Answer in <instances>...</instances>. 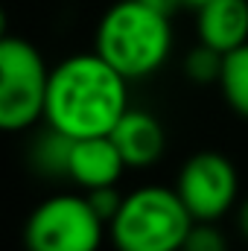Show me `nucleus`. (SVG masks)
<instances>
[{"mask_svg": "<svg viewBox=\"0 0 248 251\" xmlns=\"http://www.w3.org/2000/svg\"><path fill=\"white\" fill-rule=\"evenodd\" d=\"M125 111L128 79L97 50L76 53L50 70L44 120L73 140L111 134Z\"/></svg>", "mask_w": 248, "mask_h": 251, "instance_id": "nucleus-1", "label": "nucleus"}, {"mask_svg": "<svg viewBox=\"0 0 248 251\" xmlns=\"http://www.w3.org/2000/svg\"><path fill=\"white\" fill-rule=\"evenodd\" d=\"M173 18L149 9L140 0L108 6L97 26V53L128 82L158 73L173 53Z\"/></svg>", "mask_w": 248, "mask_h": 251, "instance_id": "nucleus-2", "label": "nucleus"}, {"mask_svg": "<svg viewBox=\"0 0 248 251\" xmlns=\"http://www.w3.org/2000/svg\"><path fill=\"white\" fill-rule=\"evenodd\" d=\"M193 222L175 187L146 184L125 193L108 237L117 251H181Z\"/></svg>", "mask_w": 248, "mask_h": 251, "instance_id": "nucleus-3", "label": "nucleus"}, {"mask_svg": "<svg viewBox=\"0 0 248 251\" xmlns=\"http://www.w3.org/2000/svg\"><path fill=\"white\" fill-rule=\"evenodd\" d=\"M50 70L44 56L26 41L6 35L0 41V126L24 131L44 120Z\"/></svg>", "mask_w": 248, "mask_h": 251, "instance_id": "nucleus-4", "label": "nucleus"}, {"mask_svg": "<svg viewBox=\"0 0 248 251\" xmlns=\"http://www.w3.org/2000/svg\"><path fill=\"white\" fill-rule=\"evenodd\" d=\"M105 228L88 196H53L29 213L24 246L26 251H99Z\"/></svg>", "mask_w": 248, "mask_h": 251, "instance_id": "nucleus-5", "label": "nucleus"}, {"mask_svg": "<svg viewBox=\"0 0 248 251\" xmlns=\"http://www.w3.org/2000/svg\"><path fill=\"white\" fill-rule=\"evenodd\" d=\"M175 190L196 222H216L234 207L240 193V176L222 152L207 149L184 161Z\"/></svg>", "mask_w": 248, "mask_h": 251, "instance_id": "nucleus-6", "label": "nucleus"}, {"mask_svg": "<svg viewBox=\"0 0 248 251\" xmlns=\"http://www.w3.org/2000/svg\"><path fill=\"white\" fill-rule=\"evenodd\" d=\"M125 170V161L111 140V134H94V137H76L70 152V170L67 178L76 181L82 190L108 187L117 184Z\"/></svg>", "mask_w": 248, "mask_h": 251, "instance_id": "nucleus-7", "label": "nucleus"}, {"mask_svg": "<svg viewBox=\"0 0 248 251\" xmlns=\"http://www.w3.org/2000/svg\"><path fill=\"white\" fill-rule=\"evenodd\" d=\"M198 41L231 53L248 41V0H207L196 9Z\"/></svg>", "mask_w": 248, "mask_h": 251, "instance_id": "nucleus-8", "label": "nucleus"}, {"mask_svg": "<svg viewBox=\"0 0 248 251\" xmlns=\"http://www.w3.org/2000/svg\"><path fill=\"white\" fill-rule=\"evenodd\" d=\"M111 140L117 143L125 167H152L167 149V131L161 120L149 111L128 108L114 126Z\"/></svg>", "mask_w": 248, "mask_h": 251, "instance_id": "nucleus-9", "label": "nucleus"}, {"mask_svg": "<svg viewBox=\"0 0 248 251\" xmlns=\"http://www.w3.org/2000/svg\"><path fill=\"white\" fill-rule=\"evenodd\" d=\"M70 152H73V137L64 134L59 128L47 126V131H41L32 143V167L41 173V176H50V178H67V170H70Z\"/></svg>", "mask_w": 248, "mask_h": 251, "instance_id": "nucleus-10", "label": "nucleus"}, {"mask_svg": "<svg viewBox=\"0 0 248 251\" xmlns=\"http://www.w3.org/2000/svg\"><path fill=\"white\" fill-rule=\"evenodd\" d=\"M219 91L225 102L248 120V41L243 47L225 53L222 76H219Z\"/></svg>", "mask_w": 248, "mask_h": 251, "instance_id": "nucleus-11", "label": "nucleus"}, {"mask_svg": "<svg viewBox=\"0 0 248 251\" xmlns=\"http://www.w3.org/2000/svg\"><path fill=\"white\" fill-rule=\"evenodd\" d=\"M222 62H225V53H219V50H213V47L198 41V47H193L184 56V73L187 79L196 82V85H210V82L219 85Z\"/></svg>", "mask_w": 248, "mask_h": 251, "instance_id": "nucleus-12", "label": "nucleus"}, {"mask_svg": "<svg viewBox=\"0 0 248 251\" xmlns=\"http://www.w3.org/2000/svg\"><path fill=\"white\" fill-rule=\"evenodd\" d=\"M181 251H228V240L216 222H193Z\"/></svg>", "mask_w": 248, "mask_h": 251, "instance_id": "nucleus-13", "label": "nucleus"}, {"mask_svg": "<svg viewBox=\"0 0 248 251\" xmlns=\"http://www.w3.org/2000/svg\"><path fill=\"white\" fill-rule=\"evenodd\" d=\"M85 196H88V201H91V207L97 210V216L108 225L114 216H117V210H120V204H123V193L117 190V184H108V187H94V190H85Z\"/></svg>", "mask_w": 248, "mask_h": 251, "instance_id": "nucleus-14", "label": "nucleus"}, {"mask_svg": "<svg viewBox=\"0 0 248 251\" xmlns=\"http://www.w3.org/2000/svg\"><path fill=\"white\" fill-rule=\"evenodd\" d=\"M140 3H146L149 9H155V12L167 15V18H173L178 9H184V6H187L184 0H140Z\"/></svg>", "mask_w": 248, "mask_h": 251, "instance_id": "nucleus-15", "label": "nucleus"}, {"mask_svg": "<svg viewBox=\"0 0 248 251\" xmlns=\"http://www.w3.org/2000/svg\"><path fill=\"white\" fill-rule=\"evenodd\" d=\"M237 228H240V234L248 240V199L240 204V210H237Z\"/></svg>", "mask_w": 248, "mask_h": 251, "instance_id": "nucleus-16", "label": "nucleus"}, {"mask_svg": "<svg viewBox=\"0 0 248 251\" xmlns=\"http://www.w3.org/2000/svg\"><path fill=\"white\" fill-rule=\"evenodd\" d=\"M187 6H190V9H198V6H204V3H207V0H184Z\"/></svg>", "mask_w": 248, "mask_h": 251, "instance_id": "nucleus-17", "label": "nucleus"}]
</instances>
